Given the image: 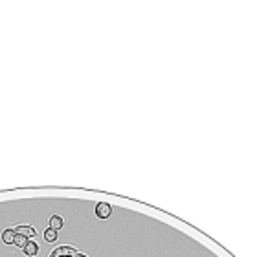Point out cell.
<instances>
[{"label":"cell","instance_id":"cell-1","mask_svg":"<svg viewBox=\"0 0 257 257\" xmlns=\"http://www.w3.org/2000/svg\"><path fill=\"white\" fill-rule=\"evenodd\" d=\"M112 215V206L108 202H98L96 204V217L98 219H108Z\"/></svg>","mask_w":257,"mask_h":257},{"label":"cell","instance_id":"cell-2","mask_svg":"<svg viewBox=\"0 0 257 257\" xmlns=\"http://www.w3.org/2000/svg\"><path fill=\"white\" fill-rule=\"evenodd\" d=\"M15 233H17V235H22V237L30 239V237H35L37 230H35L33 226H28V224H20V226H15Z\"/></svg>","mask_w":257,"mask_h":257},{"label":"cell","instance_id":"cell-3","mask_svg":"<svg viewBox=\"0 0 257 257\" xmlns=\"http://www.w3.org/2000/svg\"><path fill=\"white\" fill-rule=\"evenodd\" d=\"M77 253V250L74 248V246H57L52 253H50V257H63V255H75Z\"/></svg>","mask_w":257,"mask_h":257},{"label":"cell","instance_id":"cell-8","mask_svg":"<svg viewBox=\"0 0 257 257\" xmlns=\"http://www.w3.org/2000/svg\"><path fill=\"white\" fill-rule=\"evenodd\" d=\"M13 244H15L17 248H20V250H24V248H26V244H28V239H26V237H22V235H17Z\"/></svg>","mask_w":257,"mask_h":257},{"label":"cell","instance_id":"cell-7","mask_svg":"<svg viewBox=\"0 0 257 257\" xmlns=\"http://www.w3.org/2000/svg\"><path fill=\"white\" fill-rule=\"evenodd\" d=\"M55 239H57V231H55V230L48 228V230L44 231V241H46V243H53Z\"/></svg>","mask_w":257,"mask_h":257},{"label":"cell","instance_id":"cell-4","mask_svg":"<svg viewBox=\"0 0 257 257\" xmlns=\"http://www.w3.org/2000/svg\"><path fill=\"white\" fill-rule=\"evenodd\" d=\"M0 237H2V243H4V244H13V243H15V237H17L15 228H4Z\"/></svg>","mask_w":257,"mask_h":257},{"label":"cell","instance_id":"cell-10","mask_svg":"<svg viewBox=\"0 0 257 257\" xmlns=\"http://www.w3.org/2000/svg\"><path fill=\"white\" fill-rule=\"evenodd\" d=\"M63 257H74V255H63Z\"/></svg>","mask_w":257,"mask_h":257},{"label":"cell","instance_id":"cell-9","mask_svg":"<svg viewBox=\"0 0 257 257\" xmlns=\"http://www.w3.org/2000/svg\"><path fill=\"white\" fill-rule=\"evenodd\" d=\"M74 257H86V255H85V253H81V252H77V253H75Z\"/></svg>","mask_w":257,"mask_h":257},{"label":"cell","instance_id":"cell-6","mask_svg":"<svg viewBox=\"0 0 257 257\" xmlns=\"http://www.w3.org/2000/svg\"><path fill=\"white\" fill-rule=\"evenodd\" d=\"M63 226H64V220H63L61 215H52V217H50V228H52V230L57 231V230H61Z\"/></svg>","mask_w":257,"mask_h":257},{"label":"cell","instance_id":"cell-5","mask_svg":"<svg viewBox=\"0 0 257 257\" xmlns=\"http://www.w3.org/2000/svg\"><path fill=\"white\" fill-rule=\"evenodd\" d=\"M24 253H26L28 257H35V255L39 253V244H37L35 241H28V244H26V248H24Z\"/></svg>","mask_w":257,"mask_h":257}]
</instances>
